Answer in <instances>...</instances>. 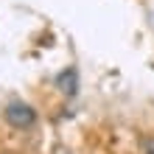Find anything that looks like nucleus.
<instances>
[{
	"instance_id": "1",
	"label": "nucleus",
	"mask_w": 154,
	"mask_h": 154,
	"mask_svg": "<svg viewBox=\"0 0 154 154\" xmlns=\"http://www.w3.org/2000/svg\"><path fill=\"white\" fill-rule=\"evenodd\" d=\"M3 118H6V123L11 126V129L25 132V129H31V126L37 123V109H34L31 104H25V101H11V104H6Z\"/></svg>"
},
{
	"instance_id": "2",
	"label": "nucleus",
	"mask_w": 154,
	"mask_h": 154,
	"mask_svg": "<svg viewBox=\"0 0 154 154\" xmlns=\"http://www.w3.org/2000/svg\"><path fill=\"white\" fill-rule=\"evenodd\" d=\"M53 154H73V151H70L67 146H56V149H53Z\"/></svg>"
}]
</instances>
